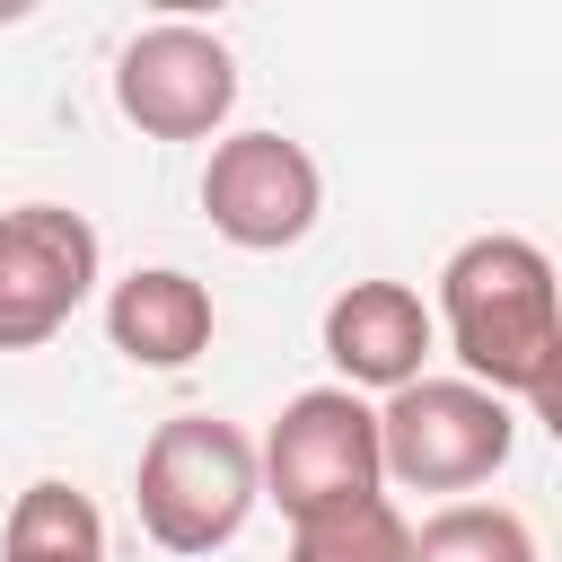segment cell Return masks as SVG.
<instances>
[{"instance_id": "obj_15", "label": "cell", "mask_w": 562, "mask_h": 562, "mask_svg": "<svg viewBox=\"0 0 562 562\" xmlns=\"http://www.w3.org/2000/svg\"><path fill=\"white\" fill-rule=\"evenodd\" d=\"M44 0H0V26H18V18H35Z\"/></svg>"}, {"instance_id": "obj_11", "label": "cell", "mask_w": 562, "mask_h": 562, "mask_svg": "<svg viewBox=\"0 0 562 562\" xmlns=\"http://www.w3.org/2000/svg\"><path fill=\"white\" fill-rule=\"evenodd\" d=\"M290 562H413V527L386 492L369 501H342V509H316L290 527Z\"/></svg>"}, {"instance_id": "obj_10", "label": "cell", "mask_w": 562, "mask_h": 562, "mask_svg": "<svg viewBox=\"0 0 562 562\" xmlns=\"http://www.w3.org/2000/svg\"><path fill=\"white\" fill-rule=\"evenodd\" d=\"M0 562H105V518L79 483H26L0 536Z\"/></svg>"}, {"instance_id": "obj_7", "label": "cell", "mask_w": 562, "mask_h": 562, "mask_svg": "<svg viewBox=\"0 0 562 562\" xmlns=\"http://www.w3.org/2000/svg\"><path fill=\"white\" fill-rule=\"evenodd\" d=\"M202 211L228 246L246 255H281L316 228L325 211V176L316 158L290 140V132H228L211 140V167H202Z\"/></svg>"}, {"instance_id": "obj_12", "label": "cell", "mask_w": 562, "mask_h": 562, "mask_svg": "<svg viewBox=\"0 0 562 562\" xmlns=\"http://www.w3.org/2000/svg\"><path fill=\"white\" fill-rule=\"evenodd\" d=\"M413 562H536V536L518 509L492 501H448L439 518L413 527Z\"/></svg>"}, {"instance_id": "obj_6", "label": "cell", "mask_w": 562, "mask_h": 562, "mask_svg": "<svg viewBox=\"0 0 562 562\" xmlns=\"http://www.w3.org/2000/svg\"><path fill=\"white\" fill-rule=\"evenodd\" d=\"M97 290V228L70 202L0 211V351L53 342Z\"/></svg>"}, {"instance_id": "obj_9", "label": "cell", "mask_w": 562, "mask_h": 562, "mask_svg": "<svg viewBox=\"0 0 562 562\" xmlns=\"http://www.w3.org/2000/svg\"><path fill=\"white\" fill-rule=\"evenodd\" d=\"M105 334H114V351L132 369H193L211 351V334H220V307H211V290L193 272L140 263V272H123L105 290Z\"/></svg>"}, {"instance_id": "obj_8", "label": "cell", "mask_w": 562, "mask_h": 562, "mask_svg": "<svg viewBox=\"0 0 562 562\" xmlns=\"http://www.w3.org/2000/svg\"><path fill=\"white\" fill-rule=\"evenodd\" d=\"M430 351H439V316L422 307V290H404V281H351V290H334V307H325V360L342 369V386L395 395V386L430 378L422 369Z\"/></svg>"}, {"instance_id": "obj_3", "label": "cell", "mask_w": 562, "mask_h": 562, "mask_svg": "<svg viewBox=\"0 0 562 562\" xmlns=\"http://www.w3.org/2000/svg\"><path fill=\"white\" fill-rule=\"evenodd\" d=\"M378 439H386V474L404 492H474L509 465L518 413L483 378H413L378 404Z\"/></svg>"}, {"instance_id": "obj_5", "label": "cell", "mask_w": 562, "mask_h": 562, "mask_svg": "<svg viewBox=\"0 0 562 562\" xmlns=\"http://www.w3.org/2000/svg\"><path fill=\"white\" fill-rule=\"evenodd\" d=\"M114 105L149 140H211L237 114V53L193 18H158V26H140L123 44Z\"/></svg>"}, {"instance_id": "obj_4", "label": "cell", "mask_w": 562, "mask_h": 562, "mask_svg": "<svg viewBox=\"0 0 562 562\" xmlns=\"http://www.w3.org/2000/svg\"><path fill=\"white\" fill-rule=\"evenodd\" d=\"M386 483V439H378V404H360V386H307L281 404L272 439H263V492L281 501V518H316L342 501H369Z\"/></svg>"}, {"instance_id": "obj_2", "label": "cell", "mask_w": 562, "mask_h": 562, "mask_svg": "<svg viewBox=\"0 0 562 562\" xmlns=\"http://www.w3.org/2000/svg\"><path fill=\"white\" fill-rule=\"evenodd\" d=\"M132 501L158 553H220L263 501V448L220 413H176L149 430Z\"/></svg>"}, {"instance_id": "obj_13", "label": "cell", "mask_w": 562, "mask_h": 562, "mask_svg": "<svg viewBox=\"0 0 562 562\" xmlns=\"http://www.w3.org/2000/svg\"><path fill=\"white\" fill-rule=\"evenodd\" d=\"M140 9H158V18H193V26H202V18H220L228 0H140Z\"/></svg>"}, {"instance_id": "obj_1", "label": "cell", "mask_w": 562, "mask_h": 562, "mask_svg": "<svg viewBox=\"0 0 562 562\" xmlns=\"http://www.w3.org/2000/svg\"><path fill=\"white\" fill-rule=\"evenodd\" d=\"M439 325L465 378H483L492 395L536 404L562 378V281L536 237H509V228L465 237L439 263Z\"/></svg>"}, {"instance_id": "obj_14", "label": "cell", "mask_w": 562, "mask_h": 562, "mask_svg": "<svg viewBox=\"0 0 562 562\" xmlns=\"http://www.w3.org/2000/svg\"><path fill=\"white\" fill-rule=\"evenodd\" d=\"M536 422H544V430H553V439H562V378H553V386H544V395H536Z\"/></svg>"}]
</instances>
